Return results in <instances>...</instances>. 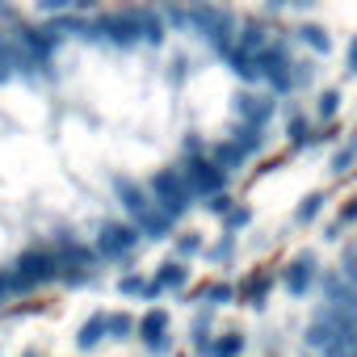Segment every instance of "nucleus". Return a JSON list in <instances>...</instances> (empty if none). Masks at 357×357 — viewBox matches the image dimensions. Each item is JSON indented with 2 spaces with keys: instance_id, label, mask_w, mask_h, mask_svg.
I'll return each mask as SVG.
<instances>
[{
  "instance_id": "nucleus-23",
  "label": "nucleus",
  "mask_w": 357,
  "mask_h": 357,
  "mask_svg": "<svg viewBox=\"0 0 357 357\" xmlns=\"http://www.w3.org/2000/svg\"><path fill=\"white\" fill-rule=\"evenodd\" d=\"M353 160H357V135H349V143L332 155V172H349V168H353Z\"/></svg>"
},
{
  "instance_id": "nucleus-31",
  "label": "nucleus",
  "mask_w": 357,
  "mask_h": 357,
  "mask_svg": "<svg viewBox=\"0 0 357 357\" xmlns=\"http://www.w3.org/2000/svg\"><path fill=\"white\" fill-rule=\"evenodd\" d=\"M344 278L357 286V244H349V248H344Z\"/></svg>"
},
{
  "instance_id": "nucleus-30",
  "label": "nucleus",
  "mask_w": 357,
  "mask_h": 357,
  "mask_svg": "<svg viewBox=\"0 0 357 357\" xmlns=\"http://www.w3.org/2000/svg\"><path fill=\"white\" fill-rule=\"evenodd\" d=\"M38 9L51 13V17H59V13H68V9H76V5H72V0H38Z\"/></svg>"
},
{
  "instance_id": "nucleus-3",
  "label": "nucleus",
  "mask_w": 357,
  "mask_h": 357,
  "mask_svg": "<svg viewBox=\"0 0 357 357\" xmlns=\"http://www.w3.org/2000/svg\"><path fill=\"white\" fill-rule=\"evenodd\" d=\"M151 198H155V206L164 211V215H172V219H181L190 206H194V190H190V181L181 176V168H160L155 176H151Z\"/></svg>"
},
{
  "instance_id": "nucleus-15",
  "label": "nucleus",
  "mask_w": 357,
  "mask_h": 357,
  "mask_svg": "<svg viewBox=\"0 0 357 357\" xmlns=\"http://www.w3.org/2000/svg\"><path fill=\"white\" fill-rule=\"evenodd\" d=\"M114 190H118V198H122L126 215H135L139 206H147V202H151V194H147V190H139L135 181H126V176H118V181H114Z\"/></svg>"
},
{
  "instance_id": "nucleus-26",
  "label": "nucleus",
  "mask_w": 357,
  "mask_h": 357,
  "mask_svg": "<svg viewBox=\"0 0 357 357\" xmlns=\"http://www.w3.org/2000/svg\"><path fill=\"white\" fill-rule=\"evenodd\" d=\"M315 80V63L311 59H294V89H307Z\"/></svg>"
},
{
  "instance_id": "nucleus-1",
  "label": "nucleus",
  "mask_w": 357,
  "mask_h": 357,
  "mask_svg": "<svg viewBox=\"0 0 357 357\" xmlns=\"http://www.w3.org/2000/svg\"><path fill=\"white\" fill-rule=\"evenodd\" d=\"M257 72H261V80H265L278 97L294 93V55H290V38H269V43L261 47V55H257Z\"/></svg>"
},
{
  "instance_id": "nucleus-19",
  "label": "nucleus",
  "mask_w": 357,
  "mask_h": 357,
  "mask_svg": "<svg viewBox=\"0 0 357 357\" xmlns=\"http://www.w3.org/2000/svg\"><path fill=\"white\" fill-rule=\"evenodd\" d=\"M286 135H290V143H294V147H307V143H315V135H311V122H307L303 114H294V118H290Z\"/></svg>"
},
{
  "instance_id": "nucleus-36",
  "label": "nucleus",
  "mask_w": 357,
  "mask_h": 357,
  "mask_svg": "<svg viewBox=\"0 0 357 357\" xmlns=\"http://www.w3.org/2000/svg\"><path fill=\"white\" fill-rule=\"evenodd\" d=\"M340 223H357V198H353V202L340 211Z\"/></svg>"
},
{
  "instance_id": "nucleus-14",
  "label": "nucleus",
  "mask_w": 357,
  "mask_h": 357,
  "mask_svg": "<svg viewBox=\"0 0 357 357\" xmlns=\"http://www.w3.org/2000/svg\"><path fill=\"white\" fill-rule=\"evenodd\" d=\"M139 34H143L147 47H160L164 34H168V26H164V17H160L155 9H143V13H139Z\"/></svg>"
},
{
  "instance_id": "nucleus-13",
  "label": "nucleus",
  "mask_w": 357,
  "mask_h": 357,
  "mask_svg": "<svg viewBox=\"0 0 357 357\" xmlns=\"http://www.w3.org/2000/svg\"><path fill=\"white\" fill-rule=\"evenodd\" d=\"M231 143H236L244 155H257V151L265 147V126H248V122H240V126L231 130Z\"/></svg>"
},
{
  "instance_id": "nucleus-37",
  "label": "nucleus",
  "mask_w": 357,
  "mask_h": 357,
  "mask_svg": "<svg viewBox=\"0 0 357 357\" xmlns=\"http://www.w3.org/2000/svg\"><path fill=\"white\" fill-rule=\"evenodd\" d=\"M227 252H231V236H227V240H223V244H219V248H211V257H215V261H223V257H227Z\"/></svg>"
},
{
  "instance_id": "nucleus-2",
  "label": "nucleus",
  "mask_w": 357,
  "mask_h": 357,
  "mask_svg": "<svg viewBox=\"0 0 357 357\" xmlns=\"http://www.w3.org/2000/svg\"><path fill=\"white\" fill-rule=\"evenodd\" d=\"M139 13H143V9H135V5L97 13V17L89 22V38H97V43L105 38V43H114V47H135V43H143V34H139Z\"/></svg>"
},
{
  "instance_id": "nucleus-8",
  "label": "nucleus",
  "mask_w": 357,
  "mask_h": 357,
  "mask_svg": "<svg viewBox=\"0 0 357 357\" xmlns=\"http://www.w3.org/2000/svg\"><path fill=\"white\" fill-rule=\"evenodd\" d=\"M130 219H135V227H139V236H151V240H164V236L172 231V223H176L172 215H164V211L155 206V198H151L147 206H139V211H135Z\"/></svg>"
},
{
  "instance_id": "nucleus-21",
  "label": "nucleus",
  "mask_w": 357,
  "mask_h": 357,
  "mask_svg": "<svg viewBox=\"0 0 357 357\" xmlns=\"http://www.w3.org/2000/svg\"><path fill=\"white\" fill-rule=\"evenodd\" d=\"M240 349H244V336L240 332H231L223 340H211V357H240Z\"/></svg>"
},
{
  "instance_id": "nucleus-9",
  "label": "nucleus",
  "mask_w": 357,
  "mask_h": 357,
  "mask_svg": "<svg viewBox=\"0 0 357 357\" xmlns=\"http://www.w3.org/2000/svg\"><path fill=\"white\" fill-rule=\"evenodd\" d=\"M311 282H315V257H311V252H303V257H294V261L286 265L282 286H286L294 298H303V294L311 290Z\"/></svg>"
},
{
  "instance_id": "nucleus-12",
  "label": "nucleus",
  "mask_w": 357,
  "mask_h": 357,
  "mask_svg": "<svg viewBox=\"0 0 357 357\" xmlns=\"http://www.w3.org/2000/svg\"><path fill=\"white\" fill-rule=\"evenodd\" d=\"M294 38H298L303 47H311L315 55H328V51H332V38H328V30H324V26H315V22H303V26L294 30Z\"/></svg>"
},
{
  "instance_id": "nucleus-33",
  "label": "nucleus",
  "mask_w": 357,
  "mask_h": 357,
  "mask_svg": "<svg viewBox=\"0 0 357 357\" xmlns=\"http://www.w3.org/2000/svg\"><path fill=\"white\" fill-rule=\"evenodd\" d=\"M344 68L357 76V34H353V38H349V47H344Z\"/></svg>"
},
{
  "instance_id": "nucleus-5",
  "label": "nucleus",
  "mask_w": 357,
  "mask_h": 357,
  "mask_svg": "<svg viewBox=\"0 0 357 357\" xmlns=\"http://www.w3.org/2000/svg\"><path fill=\"white\" fill-rule=\"evenodd\" d=\"M176 168H181V176L190 181V190H194L198 198H211V194H219V190L227 185V172H223L211 155H202V151H190Z\"/></svg>"
},
{
  "instance_id": "nucleus-4",
  "label": "nucleus",
  "mask_w": 357,
  "mask_h": 357,
  "mask_svg": "<svg viewBox=\"0 0 357 357\" xmlns=\"http://www.w3.org/2000/svg\"><path fill=\"white\" fill-rule=\"evenodd\" d=\"M55 278H59V261H55V252H51V248H34V252H26V257L13 265L9 286H13V290H34V286L55 282Z\"/></svg>"
},
{
  "instance_id": "nucleus-28",
  "label": "nucleus",
  "mask_w": 357,
  "mask_h": 357,
  "mask_svg": "<svg viewBox=\"0 0 357 357\" xmlns=\"http://www.w3.org/2000/svg\"><path fill=\"white\" fill-rule=\"evenodd\" d=\"M315 0H265V9H273V13H282V9H311Z\"/></svg>"
},
{
  "instance_id": "nucleus-38",
  "label": "nucleus",
  "mask_w": 357,
  "mask_h": 357,
  "mask_svg": "<svg viewBox=\"0 0 357 357\" xmlns=\"http://www.w3.org/2000/svg\"><path fill=\"white\" fill-rule=\"evenodd\" d=\"M9 290H13V286H9V273H0V298H5Z\"/></svg>"
},
{
  "instance_id": "nucleus-34",
  "label": "nucleus",
  "mask_w": 357,
  "mask_h": 357,
  "mask_svg": "<svg viewBox=\"0 0 357 357\" xmlns=\"http://www.w3.org/2000/svg\"><path fill=\"white\" fill-rule=\"evenodd\" d=\"M9 76H13V59L5 51V38H0V80H9Z\"/></svg>"
},
{
  "instance_id": "nucleus-7",
  "label": "nucleus",
  "mask_w": 357,
  "mask_h": 357,
  "mask_svg": "<svg viewBox=\"0 0 357 357\" xmlns=\"http://www.w3.org/2000/svg\"><path fill=\"white\" fill-rule=\"evenodd\" d=\"M236 114H240V122H248V126H265V122L278 114V101L265 97V93H236Z\"/></svg>"
},
{
  "instance_id": "nucleus-25",
  "label": "nucleus",
  "mask_w": 357,
  "mask_h": 357,
  "mask_svg": "<svg viewBox=\"0 0 357 357\" xmlns=\"http://www.w3.org/2000/svg\"><path fill=\"white\" fill-rule=\"evenodd\" d=\"M105 332L122 340V336H130V332H135V319H130V315H105Z\"/></svg>"
},
{
  "instance_id": "nucleus-16",
  "label": "nucleus",
  "mask_w": 357,
  "mask_h": 357,
  "mask_svg": "<svg viewBox=\"0 0 357 357\" xmlns=\"http://www.w3.org/2000/svg\"><path fill=\"white\" fill-rule=\"evenodd\" d=\"M211 160H215L223 172H236V168H244V160H248V155L227 139V143H215V147H211Z\"/></svg>"
},
{
  "instance_id": "nucleus-11",
  "label": "nucleus",
  "mask_w": 357,
  "mask_h": 357,
  "mask_svg": "<svg viewBox=\"0 0 357 357\" xmlns=\"http://www.w3.org/2000/svg\"><path fill=\"white\" fill-rule=\"evenodd\" d=\"M164 328H168V311H164V307H155V311H147V315H143L139 336H143V340L160 353V349H164Z\"/></svg>"
},
{
  "instance_id": "nucleus-22",
  "label": "nucleus",
  "mask_w": 357,
  "mask_h": 357,
  "mask_svg": "<svg viewBox=\"0 0 357 357\" xmlns=\"http://www.w3.org/2000/svg\"><path fill=\"white\" fill-rule=\"evenodd\" d=\"M324 202H328L324 194H311V198H303V202H298V211H294V219H298V223H311V219H319Z\"/></svg>"
},
{
  "instance_id": "nucleus-6",
  "label": "nucleus",
  "mask_w": 357,
  "mask_h": 357,
  "mask_svg": "<svg viewBox=\"0 0 357 357\" xmlns=\"http://www.w3.org/2000/svg\"><path fill=\"white\" fill-rule=\"evenodd\" d=\"M139 244V227L135 223H105L101 231H97V257H105V261H122L130 248Z\"/></svg>"
},
{
  "instance_id": "nucleus-32",
  "label": "nucleus",
  "mask_w": 357,
  "mask_h": 357,
  "mask_svg": "<svg viewBox=\"0 0 357 357\" xmlns=\"http://www.w3.org/2000/svg\"><path fill=\"white\" fill-rule=\"evenodd\" d=\"M206 206H211L215 215H227V211H231V198H227V194L219 190V194H211V198H206Z\"/></svg>"
},
{
  "instance_id": "nucleus-10",
  "label": "nucleus",
  "mask_w": 357,
  "mask_h": 357,
  "mask_svg": "<svg viewBox=\"0 0 357 357\" xmlns=\"http://www.w3.org/2000/svg\"><path fill=\"white\" fill-rule=\"evenodd\" d=\"M269 38H273V34L265 30V22H257V17H252V22H244V26L236 30V38H231V51H236V55H248V59H257V55H261V47H265Z\"/></svg>"
},
{
  "instance_id": "nucleus-29",
  "label": "nucleus",
  "mask_w": 357,
  "mask_h": 357,
  "mask_svg": "<svg viewBox=\"0 0 357 357\" xmlns=\"http://www.w3.org/2000/svg\"><path fill=\"white\" fill-rule=\"evenodd\" d=\"M198 248H202V240H198V236H194V231H185V236H181V240H176V252H181V257H194V252H198Z\"/></svg>"
},
{
  "instance_id": "nucleus-35",
  "label": "nucleus",
  "mask_w": 357,
  "mask_h": 357,
  "mask_svg": "<svg viewBox=\"0 0 357 357\" xmlns=\"http://www.w3.org/2000/svg\"><path fill=\"white\" fill-rule=\"evenodd\" d=\"M202 298H215V303H227V298H231V286H211V290H202Z\"/></svg>"
},
{
  "instance_id": "nucleus-17",
  "label": "nucleus",
  "mask_w": 357,
  "mask_h": 357,
  "mask_svg": "<svg viewBox=\"0 0 357 357\" xmlns=\"http://www.w3.org/2000/svg\"><path fill=\"white\" fill-rule=\"evenodd\" d=\"M190 282V269L181 265V261H168V265H160V273H155V286L160 290H181Z\"/></svg>"
},
{
  "instance_id": "nucleus-24",
  "label": "nucleus",
  "mask_w": 357,
  "mask_h": 357,
  "mask_svg": "<svg viewBox=\"0 0 357 357\" xmlns=\"http://www.w3.org/2000/svg\"><path fill=\"white\" fill-rule=\"evenodd\" d=\"M336 109H340V89H324L319 101H315V114L319 118H336Z\"/></svg>"
},
{
  "instance_id": "nucleus-20",
  "label": "nucleus",
  "mask_w": 357,
  "mask_h": 357,
  "mask_svg": "<svg viewBox=\"0 0 357 357\" xmlns=\"http://www.w3.org/2000/svg\"><path fill=\"white\" fill-rule=\"evenodd\" d=\"M101 336H105V315L97 311V315L80 328V349H97V340H101Z\"/></svg>"
},
{
  "instance_id": "nucleus-27",
  "label": "nucleus",
  "mask_w": 357,
  "mask_h": 357,
  "mask_svg": "<svg viewBox=\"0 0 357 357\" xmlns=\"http://www.w3.org/2000/svg\"><path fill=\"white\" fill-rule=\"evenodd\" d=\"M252 223V211L248 206H231L227 211V231H240V227H248Z\"/></svg>"
},
{
  "instance_id": "nucleus-18",
  "label": "nucleus",
  "mask_w": 357,
  "mask_h": 357,
  "mask_svg": "<svg viewBox=\"0 0 357 357\" xmlns=\"http://www.w3.org/2000/svg\"><path fill=\"white\" fill-rule=\"evenodd\" d=\"M118 290H122L126 298H135V294H147V298H155V294H160V286H155V282H143V278H135V273H126V278L118 282Z\"/></svg>"
}]
</instances>
